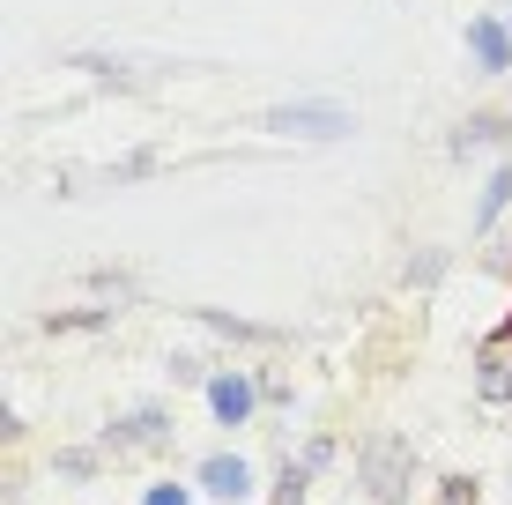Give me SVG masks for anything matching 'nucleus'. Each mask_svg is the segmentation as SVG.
<instances>
[{"label": "nucleus", "mask_w": 512, "mask_h": 505, "mask_svg": "<svg viewBox=\"0 0 512 505\" xmlns=\"http://www.w3.org/2000/svg\"><path fill=\"white\" fill-rule=\"evenodd\" d=\"M475 394L490 409H512V342H490L483 350V372H475Z\"/></svg>", "instance_id": "423d86ee"}, {"label": "nucleus", "mask_w": 512, "mask_h": 505, "mask_svg": "<svg viewBox=\"0 0 512 505\" xmlns=\"http://www.w3.org/2000/svg\"><path fill=\"white\" fill-rule=\"evenodd\" d=\"M141 505H193V491H186V483H149Z\"/></svg>", "instance_id": "9d476101"}, {"label": "nucleus", "mask_w": 512, "mask_h": 505, "mask_svg": "<svg viewBox=\"0 0 512 505\" xmlns=\"http://www.w3.org/2000/svg\"><path fill=\"white\" fill-rule=\"evenodd\" d=\"M253 409H260V387H253V372H208V416H216L223 431H238Z\"/></svg>", "instance_id": "f03ea898"}, {"label": "nucleus", "mask_w": 512, "mask_h": 505, "mask_svg": "<svg viewBox=\"0 0 512 505\" xmlns=\"http://www.w3.org/2000/svg\"><path fill=\"white\" fill-rule=\"evenodd\" d=\"M268 127L282 134V142H342L349 134V112H334V104H282V112H268Z\"/></svg>", "instance_id": "f257e3e1"}, {"label": "nucleus", "mask_w": 512, "mask_h": 505, "mask_svg": "<svg viewBox=\"0 0 512 505\" xmlns=\"http://www.w3.org/2000/svg\"><path fill=\"white\" fill-rule=\"evenodd\" d=\"M193 483H201L208 498H223V505H245V498L260 491V476H253V461H245V454H208Z\"/></svg>", "instance_id": "7ed1b4c3"}, {"label": "nucleus", "mask_w": 512, "mask_h": 505, "mask_svg": "<svg viewBox=\"0 0 512 505\" xmlns=\"http://www.w3.org/2000/svg\"><path fill=\"white\" fill-rule=\"evenodd\" d=\"M468 60L483 67V75H512V30L498 15H475L468 23Z\"/></svg>", "instance_id": "20e7f679"}, {"label": "nucleus", "mask_w": 512, "mask_h": 505, "mask_svg": "<svg viewBox=\"0 0 512 505\" xmlns=\"http://www.w3.org/2000/svg\"><path fill=\"white\" fill-rule=\"evenodd\" d=\"M468 498H475V483H468V476H453V483H446V505H468Z\"/></svg>", "instance_id": "9b49d317"}, {"label": "nucleus", "mask_w": 512, "mask_h": 505, "mask_svg": "<svg viewBox=\"0 0 512 505\" xmlns=\"http://www.w3.org/2000/svg\"><path fill=\"white\" fill-rule=\"evenodd\" d=\"M498 342H512V312H505V327H498Z\"/></svg>", "instance_id": "f8f14e48"}, {"label": "nucleus", "mask_w": 512, "mask_h": 505, "mask_svg": "<svg viewBox=\"0 0 512 505\" xmlns=\"http://www.w3.org/2000/svg\"><path fill=\"white\" fill-rule=\"evenodd\" d=\"M505 201H512V171H498V179H490V194H483V208H475V223H498Z\"/></svg>", "instance_id": "6e6552de"}, {"label": "nucleus", "mask_w": 512, "mask_h": 505, "mask_svg": "<svg viewBox=\"0 0 512 505\" xmlns=\"http://www.w3.org/2000/svg\"><path fill=\"white\" fill-rule=\"evenodd\" d=\"M275 505H305V468H282V476H275Z\"/></svg>", "instance_id": "1a4fd4ad"}, {"label": "nucleus", "mask_w": 512, "mask_h": 505, "mask_svg": "<svg viewBox=\"0 0 512 505\" xmlns=\"http://www.w3.org/2000/svg\"><path fill=\"white\" fill-rule=\"evenodd\" d=\"M401 461H409V446H401V439H379L372 454H364V476H372V491L386 505H401V491H409V483H401Z\"/></svg>", "instance_id": "39448f33"}, {"label": "nucleus", "mask_w": 512, "mask_h": 505, "mask_svg": "<svg viewBox=\"0 0 512 505\" xmlns=\"http://www.w3.org/2000/svg\"><path fill=\"white\" fill-rule=\"evenodd\" d=\"M164 431H171L164 409H127V416L112 424V446H164Z\"/></svg>", "instance_id": "0eeeda50"}]
</instances>
